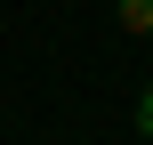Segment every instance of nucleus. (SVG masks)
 Wrapping results in <instances>:
<instances>
[{"label": "nucleus", "mask_w": 153, "mask_h": 145, "mask_svg": "<svg viewBox=\"0 0 153 145\" xmlns=\"http://www.w3.org/2000/svg\"><path fill=\"white\" fill-rule=\"evenodd\" d=\"M113 16H121V32H153V0H113Z\"/></svg>", "instance_id": "nucleus-1"}, {"label": "nucleus", "mask_w": 153, "mask_h": 145, "mask_svg": "<svg viewBox=\"0 0 153 145\" xmlns=\"http://www.w3.org/2000/svg\"><path fill=\"white\" fill-rule=\"evenodd\" d=\"M137 137L153 145V89H145V97H137Z\"/></svg>", "instance_id": "nucleus-2"}]
</instances>
